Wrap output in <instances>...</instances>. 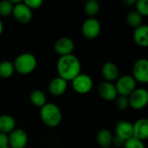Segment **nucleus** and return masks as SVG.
<instances>
[{"label": "nucleus", "instance_id": "f257e3e1", "mask_svg": "<svg viewBox=\"0 0 148 148\" xmlns=\"http://www.w3.org/2000/svg\"><path fill=\"white\" fill-rule=\"evenodd\" d=\"M58 76L66 82H71L82 72L80 60L73 54L60 56L56 63Z\"/></svg>", "mask_w": 148, "mask_h": 148}, {"label": "nucleus", "instance_id": "f03ea898", "mask_svg": "<svg viewBox=\"0 0 148 148\" xmlns=\"http://www.w3.org/2000/svg\"><path fill=\"white\" fill-rule=\"evenodd\" d=\"M40 119L42 122L48 127L54 128L58 127L62 119L60 108L52 102H47L40 108Z\"/></svg>", "mask_w": 148, "mask_h": 148}, {"label": "nucleus", "instance_id": "7ed1b4c3", "mask_svg": "<svg viewBox=\"0 0 148 148\" xmlns=\"http://www.w3.org/2000/svg\"><path fill=\"white\" fill-rule=\"evenodd\" d=\"M15 71L18 74L25 75L32 73L36 66H37V60L36 56L31 53H22L18 55L13 62Z\"/></svg>", "mask_w": 148, "mask_h": 148}, {"label": "nucleus", "instance_id": "20e7f679", "mask_svg": "<svg viewBox=\"0 0 148 148\" xmlns=\"http://www.w3.org/2000/svg\"><path fill=\"white\" fill-rule=\"evenodd\" d=\"M136 82L132 75H124L119 76L114 84L118 95L128 97L136 88Z\"/></svg>", "mask_w": 148, "mask_h": 148}, {"label": "nucleus", "instance_id": "39448f33", "mask_svg": "<svg viewBox=\"0 0 148 148\" xmlns=\"http://www.w3.org/2000/svg\"><path fill=\"white\" fill-rule=\"evenodd\" d=\"M129 107L134 110H141L148 103V92L144 88H136L128 96Z\"/></svg>", "mask_w": 148, "mask_h": 148}, {"label": "nucleus", "instance_id": "423d86ee", "mask_svg": "<svg viewBox=\"0 0 148 148\" xmlns=\"http://www.w3.org/2000/svg\"><path fill=\"white\" fill-rule=\"evenodd\" d=\"M101 30V25L98 19L95 17L87 18L82 25V36L89 40L95 39L99 36Z\"/></svg>", "mask_w": 148, "mask_h": 148}, {"label": "nucleus", "instance_id": "0eeeda50", "mask_svg": "<svg viewBox=\"0 0 148 148\" xmlns=\"http://www.w3.org/2000/svg\"><path fill=\"white\" fill-rule=\"evenodd\" d=\"M71 82L73 89L75 90V92L80 95L88 94L92 90L94 86V81L91 78V76L82 73L78 75Z\"/></svg>", "mask_w": 148, "mask_h": 148}, {"label": "nucleus", "instance_id": "6e6552de", "mask_svg": "<svg viewBox=\"0 0 148 148\" xmlns=\"http://www.w3.org/2000/svg\"><path fill=\"white\" fill-rule=\"evenodd\" d=\"M132 76L136 82L147 84L148 82V60L147 58L138 59L133 66Z\"/></svg>", "mask_w": 148, "mask_h": 148}, {"label": "nucleus", "instance_id": "1a4fd4ad", "mask_svg": "<svg viewBox=\"0 0 148 148\" xmlns=\"http://www.w3.org/2000/svg\"><path fill=\"white\" fill-rule=\"evenodd\" d=\"M14 19L22 24H26L29 23L33 17L32 10L28 8L23 1L20 3L13 5V10H12V14Z\"/></svg>", "mask_w": 148, "mask_h": 148}, {"label": "nucleus", "instance_id": "9d476101", "mask_svg": "<svg viewBox=\"0 0 148 148\" xmlns=\"http://www.w3.org/2000/svg\"><path fill=\"white\" fill-rule=\"evenodd\" d=\"M28 144V134L23 129L15 128L9 134V147L10 148H25Z\"/></svg>", "mask_w": 148, "mask_h": 148}, {"label": "nucleus", "instance_id": "9b49d317", "mask_svg": "<svg viewBox=\"0 0 148 148\" xmlns=\"http://www.w3.org/2000/svg\"><path fill=\"white\" fill-rule=\"evenodd\" d=\"M75 49L74 41L67 36L57 39L54 44V51L60 56H64L72 54Z\"/></svg>", "mask_w": 148, "mask_h": 148}, {"label": "nucleus", "instance_id": "f8f14e48", "mask_svg": "<svg viewBox=\"0 0 148 148\" xmlns=\"http://www.w3.org/2000/svg\"><path fill=\"white\" fill-rule=\"evenodd\" d=\"M97 93L101 99L108 101H115V99L118 97V94H117L114 83L106 82V81L99 84L97 88Z\"/></svg>", "mask_w": 148, "mask_h": 148}, {"label": "nucleus", "instance_id": "ddd939ff", "mask_svg": "<svg viewBox=\"0 0 148 148\" xmlns=\"http://www.w3.org/2000/svg\"><path fill=\"white\" fill-rule=\"evenodd\" d=\"M133 137L145 141L148 139V120L146 118L140 119L133 124Z\"/></svg>", "mask_w": 148, "mask_h": 148}, {"label": "nucleus", "instance_id": "4468645a", "mask_svg": "<svg viewBox=\"0 0 148 148\" xmlns=\"http://www.w3.org/2000/svg\"><path fill=\"white\" fill-rule=\"evenodd\" d=\"M68 88V82L62 79L61 77H56L52 79L48 86V90L53 96L58 97L62 95Z\"/></svg>", "mask_w": 148, "mask_h": 148}, {"label": "nucleus", "instance_id": "2eb2a0df", "mask_svg": "<svg viewBox=\"0 0 148 148\" xmlns=\"http://www.w3.org/2000/svg\"><path fill=\"white\" fill-rule=\"evenodd\" d=\"M101 75L106 82H113L120 76V72L117 65L112 62H106L101 68Z\"/></svg>", "mask_w": 148, "mask_h": 148}, {"label": "nucleus", "instance_id": "dca6fc26", "mask_svg": "<svg viewBox=\"0 0 148 148\" xmlns=\"http://www.w3.org/2000/svg\"><path fill=\"white\" fill-rule=\"evenodd\" d=\"M115 136L127 141L133 138V123L127 121H121L115 126Z\"/></svg>", "mask_w": 148, "mask_h": 148}, {"label": "nucleus", "instance_id": "f3484780", "mask_svg": "<svg viewBox=\"0 0 148 148\" xmlns=\"http://www.w3.org/2000/svg\"><path fill=\"white\" fill-rule=\"evenodd\" d=\"M133 38L134 42L142 48H147L148 46V26L147 24H142L140 27L134 29L133 33Z\"/></svg>", "mask_w": 148, "mask_h": 148}, {"label": "nucleus", "instance_id": "a211bd4d", "mask_svg": "<svg viewBox=\"0 0 148 148\" xmlns=\"http://www.w3.org/2000/svg\"><path fill=\"white\" fill-rule=\"evenodd\" d=\"M114 135L109 129L102 128L96 134L97 144L101 148L111 147Z\"/></svg>", "mask_w": 148, "mask_h": 148}, {"label": "nucleus", "instance_id": "6ab92c4d", "mask_svg": "<svg viewBox=\"0 0 148 148\" xmlns=\"http://www.w3.org/2000/svg\"><path fill=\"white\" fill-rule=\"evenodd\" d=\"M16 128L15 119L9 114L0 115V133L10 134Z\"/></svg>", "mask_w": 148, "mask_h": 148}, {"label": "nucleus", "instance_id": "aec40b11", "mask_svg": "<svg viewBox=\"0 0 148 148\" xmlns=\"http://www.w3.org/2000/svg\"><path fill=\"white\" fill-rule=\"evenodd\" d=\"M29 101L33 106L41 108L42 106H44L47 103L46 95L44 94V92H42L40 89L33 90L29 95Z\"/></svg>", "mask_w": 148, "mask_h": 148}, {"label": "nucleus", "instance_id": "412c9836", "mask_svg": "<svg viewBox=\"0 0 148 148\" xmlns=\"http://www.w3.org/2000/svg\"><path fill=\"white\" fill-rule=\"evenodd\" d=\"M127 23L134 29H136L143 24V17L135 10H131L126 16Z\"/></svg>", "mask_w": 148, "mask_h": 148}, {"label": "nucleus", "instance_id": "4be33fe9", "mask_svg": "<svg viewBox=\"0 0 148 148\" xmlns=\"http://www.w3.org/2000/svg\"><path fill=\"white\" fill-rule=\"evenodd\" d=\"M15 72L13 62L3 61L0 62V77L3 79L10 78Z\"/></svg>", "mask_w": 148, "mask_h": 148}, {"label": "nucleus", "instance_id": "5701e85b", "mask_svg": "<svg viewBox=\"0 0 148 148\" xmlns=\"http://www.w3.org/2000/svg\"><path fill=\"white\" fill-rule=\"evenodd\" d=\"M100 10V3L96 0H88L84 4V11L88 17H95Z\"/></svg>", "mask_w": 148, "mask_h": 148}, {"label": "nucleus", "instance_id": "b1692460", "mask_svg": "<svg viewBox=\"0 0 148 148\" xmlns=\"http://www.w3.org/2000/svg\"><path fill=\"white\" fill-rule=\"evenodd\" d=\"M13 4L10 0H3L0 2V16L6 17L12 14Z\"/></svg>", "mask_w": 148, "mask_h": 148}, {"label": "nucleus", "instance_id": "393cba45", "mask_svg": "<svg viewBox=\"0 0 148 148\" xmlns=\"http://www.w3.org/2000/svg\"><path fill=\"white\" fill-rule=\"evenodd\" d=\"M135 11L138 12L142 17L148 16V2L147 0H138L135 1Z\"/></svg>", "mask_w": 148, "mask_h": 148}, {"label": "nucleus", "instance_id": "a878e982", "mask_svg": "<svg viewBox=\"0 0 148 148\" xmlns=\"http://www.w3.org/2000/svg\"><path fill=\"white\" fill-rule=\"evenodd\" d=\"M115 105L116 108L120 111H125L129 108V101H128V97L126 96H120L115 99Z\"/></svg>", "mask_w": 148, "mask_h": 148}, {"label": "nucleus", "instance_id": "bb28decb", "mask_svg": "<svg viewBox=\"0 0 148 148\" xmlns=\"http://www.w3.org/2000/svg\"><path fill=\"white\" fill-rule=\"evenodd\" d=\"M122 148H146L144 142L139 140L135 138H131L130 140H127Z\"/></svg>", "mask_w": 148, "mask_h": 148}, {"label": "nucleus", "instance_id": "cd10ccee", "mask_svg": "<svg viewBox=\"0 0 148 148\" xmlns=\"http://www.w3.org/2000/svg\"><path fill=\"white\" fill-rule=\"evenodd\" d=\"M23 3L28 7L31 10H36V9H39L41 8V6L42 5L43 2L42 0H24L23 1Z\"/></svg>", "mask_w": 148, "mask_h": 148}, {"label": "nucleus", "instance_id": "c85d7f7f", "mask_svg": "<svg viewBox=\"0 0 148 148\" xmlns=\"http://www.w3.org/2000/svg\"><path fill=\"white\" fill-rule=\"evenodd\" d=\"M9 147V134L0 133V148Z\"/></svg>", "mask_w": 148, "mask_h": 148}, {"label": "nucleus", "instance_id": "c756f323", "mask_svg": "<svg viewBox=\"0 0 148 148\" xmlns=\"http://www.w3.org/2000/svg\"><path fill=\"white\" fill-rule=\"evenodd\" d=\"M126 141H124L123 140H121V138L117 137V136H114L113 138V142H112V145H114L116 147H123L124 144H125Z\"/></svg>", "mask_w": 148, "mask_h": 148}, {"label": "nucleus", "instance_id": "7c9ffc66", "mask_svg": "<svg viewBox=\"0 0 148 148\" xmlns=\"http://www.w3.org/2000/svg\"><path fill=\"white\" fill-rule=\"evenodd\" d=\"M125 4L127 5H133L135 3V0H125Z\"/></svg>", "mask_w": 148, "mask_h": 148}, {"label": "nucleus", "instance_id": "2f4dec72", "mask_svg": "<svg viewBox=\"0 0 148 148\" xmlns=\"http://www.w3.org/2000/svg\"><path fill=\"white\" fill-rule=\"evenodd\" d=\"M3 22H2V20L0 18V36L3 35Z\"/></svg>", "mask_w": 148, "mask_h": 148}, {"label": "nucleus", "instance_id": "473e14b6", "mask_svg": "<svg viewBox=\"0 0 148 148\" xmlns=\"http://www.w3.org/2000/svg\"><path fill=\"white\" fill-rule=\"evenodd\" d=\"M5 148H10V147H5Z\"/></svg>", "mask_w": 148, "mask_h": 148}, {"label": "nucleus", "instance_id": "72a5a7b5", "mask_svg": "<svg viewBox=\"0 0 148 148\" xmlns=\"http://www.w3.org/2000/svg\"><path fill=\"white\" fill-rule=\"evenodd\" d=\"M108 148H112V147H108Z\"/></svg>", "mask_w": 148, "mask_h": 148}]
</instances>
